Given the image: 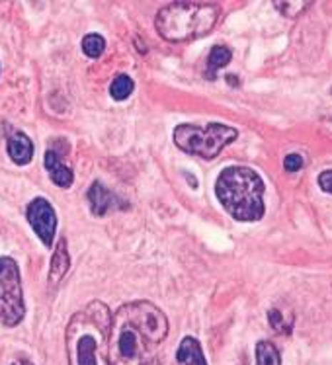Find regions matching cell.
I'll list each match as a JSON object with an SVG mask.
<instances>
[{
    "label": "cell",
    "mask_w": 332,
    "mask_h": 365,
    "mask_svg": "<svg viewBox=\"0 0 332 365\" xmlns=\"http://www.w3.org/2000/svg\"><path fill=\"white\" fill-rule=\"evenodd\" d=\"M89 202L92 213L98 217H102L118 203V200H116V195L111 194L108 187H104L100 182H94L89 190Z\"/></svg>",
    "instance_id": "8fae6325"
},
{
    "label": "cell",
    "mask_w": 332,
    "mask_h": 365,
    "mask_svg": "<svg viewBox=\"0 0 332 365\" xmlns=\"http://www.w3.org/2000/svg\"><path fill=\"white\" fill-rule=\"evenodd\" d=\"M176 361L180 365H207L201 344L193 336H184L176 350Z\"/></svg>",
    "instance_id": "30bf717a"
},
{
    "label": "cell",
    "mask_w": 332,
    "mask_h": 365,
    "mask_svg": "<svg viewBox=\"0 0 332 365\" xmlns=\"http://www.w3.org/2000/svg\"><path fill=\"white\" fill-rule=\"evenodd\" d=\"M12 365H34V364H31L30 359H18V361H14Z\"/></svg>",
    "instance_id": "44dd1931"
},
{
    "label": "cell",
    "mask_w": 332,
    "mask_h": 365,
    "mask_svg": "<svg viewBox=\"0 0 332 365\" xmlns=\"http://www.w3.org/2000/svg\"><path fill=\"white\" fill-rule=\"evenodd\" d=\"M69 266H71V256H69V250H66V240L61 239L59 245H57V250H55V254H53L51 258L49 284H59L61 279L65 277L66 272H69Z\"/></svg>",
    "instance_id": "7c38bea8"
},
{
    "label": "cell",
    "mask_w": 332,
    "mask_h": 365,
    "mask_svg": "<svg viewBox=\"0 0 332 365\" xmlns=\"http://www.w3.org/2000/svg\"><path fill=\"white\" fill-rule=\"evenodd\" d=\"M318 186H321V190L326 192V194H332V170L321 172V176H318Z\"/></svg>",
    "instance_id": "d6986e66"
},
{
    "label": "cell",
    "mask_w": 332,
    "mask_h": 365,
    "mask_svg": "<svg viewBox=\"0 0 332 365\" xmlns=\"http://www.w3.org/2000/svg\"><path fill=\"white\" fill-rule=\"evenodd\" d=\"M215 195L233 219L254 223L264 217V182L248 166H229L215 182Z\"/></svg>",
    "instance_id": "3957f363"
},
{
    "label": "cell",
    "mask_w": 332,
    "mask_h": 365,
    "mask_svg": "<svg viewBox=\"0 0 332 365\" xmlns=\"http://www.w3.org/2000/svg\"><path fill=\"white\" fill-rule=\"evenodd\" d=\"M26 219L45 246H53L57 232V213L45 197H36L26 207Z\"/></svg>",
    "instance_id": "52a82bcc"
},
{
    "label": "cell",
    "mask_w": 332,
    "mask_h": 365,
    "mask_svg": "<svg viewBox=\"0 0 332 365\" xmlns=\"http://www.w3.org/2000/svg\"><path fill=\"white\" fill-rule=\"evenodd\" d=\"M6 150L8 157L18 166H24V164H30L31 158H34V143L28 135L24 131H10L6 141Z\"/></svg>",
    "instance_id": "ba28073f"
},
{
    "label": "cell",
    "mask_w": 332,
    "mask_h": 365,
    "mask_svg": "<svg viewBox=\"0 0 332 365\" xmlns=\"http://www.w3.org/2000/svg\"><path fill=\"white\" fill-rule=\"evenodd\" d=\"M256 365H281L280 351L270 340L256 344Z\"/></svg>",
    "instance_id": "4fadbf2b"
},
{
    "label": "cell",
    "mask_w": 332,
    "mask_h": 365,
    "mask_svg": "<svg viewBox=\"0 0 332 365\" xmlns=\"http://www.w3.org/2000/svg\"><path fill=\"white\" fill-rule=\"evenodd\" d=\"M221 8L215 2H170L159 10L155 28L166 41H190L207 36L217 26Z\"/></svg>",
    "instance_id": "277c9868"
},
{
    "label": "cell",
    "mask_w": 332,
    "mask_h": 365,
    "mask_svg": "<svg viewBox=\"0 0 332 365\" xmlns=\"http://www.w3.org/2000/svg\"><path fill=\"white\" fill-rule=\"evenodd\" d=\"M233 59V53H231L229 47H225V45H215L211 53H209V57H207V68L209 71H219V68L227 67Z\"/></svg>",
    "instance_id": "9a60e30c"
},
{
    "label": "cell",
    "mask_w": 332,
    "mask_h": 365,
    "mask_svg": "<svg viewBox=\"0 0 332 365\" xmlns=\"http://www.w3.org/2000/svg\"><path fill=\"white\" fill-rule=\"evenodd\" d=\"M235 127L223 125V123H209L206 127L184 123L174 129V143L178 149L188 155L207 158L211 160L221 153L227 145L236 139Z\"/></svg>",
    "instance_id": "5b68a950"
},
{
    "label": "cell",
    "mask_w": 332,
    "mask_h": 365,
    "mask_svg": "<svg viewBox=\"0 0 332 365\" xmlns=\"http://www.w3.org/2000/svg\"><path fill=\"white\" fill-rule=\"evenodd\" d=\"M325 121H326V125H328V129L332 131V98H331V106H328V110H326L325 113Z\"/></svg>",
    "instance_id": "ffe728a7"
},
{
    "label": "cell",
    "mask_w": 332,
    "mask_h": 365,
    "mask_svg": "<svg viewBox=\"0 0 332 365\" xmlns=\"http://www.w3.org/2000/svg\"><path fill=\"white\" fill-rule=\"evenodd\" d=\"M133 90H135V82H133L131 76L118 75L110 84V96L118 102H124L131 96Z\"/></svg>",
    "instance_id": "5bb4252c"
},
{
    "label": "cell",
    "mask_w": 332,
    "mask_h": 365,
    "mask_svg": "<svg viewBox=\"0 0 332 365\" xmlns=\"http://www.w3.org/2000/svg\"><path fill=\"white\" fill-rule=\"evenodd\" d=\"M106 49V39L100 34H86L82 38V51L90 59H98Z\"/></svg>",
    "instance_id": "2e32d148"
},
{
    "label": "cell",
    "mask_w": 332,
    "mask_h": 365,
    "mask_svg": "<svg viewBox=\"0 0 332 365\" xmlns=\"http://www.w3.org/2000/svg\"><path fill=\"white\" fill-rule=\"evenodd\" d=\"M26 317L20 268L14 258L0 256V322L4 327H18Z\"/></svg>",
    "instance_id": "8992f818"
},
{
    "label": "cell",
    "mask_w": 332,
    "mask_h": 365,
    "mask_svg": "<svg viewBox=\"0 0 332 365\" xmlns=\"http://www.w3.org/2000/svg\"><path fill=\"white\" fill-rule=\"evenodd\" d=\"M45 170L49 172V178L55 186L59 187H71L73 186L74 174L73 170L66 166V164L61 163V157L55 153V150H47L44 158Z\"/></svg>",
    "instance_id": "9c48e42d"
},
{
    "label": "cell",
    "mask_w": 332,
    "mask_h": 365,
    "mask_svg": "<svg viewBox=\"0 0 332 365\" xmlns=\"http://www.w3.org/2000/svg\"><path fill=\"white\" fill-rule=\"evenodd\" d=\"M305 163H303V157L301 155H288L286 160H283V168L288 172H297L301 170Z\"/></svg>",
    "instance_id": "ac0fdd59"
},
{
    "label": "cell",
    "mask_w": 332,
    "mask_h": 365,
    "mask_svg": "<svg viewBox=\"0 0 332 365\" xmlns=\"http://www.w3.org/2000/svg\"><path fill=\"white\" fill-rule=\"evenodd\" d=\"M168 336L166 314L151 301H131L111 314L110 365H161L159 346Z\"/></svg>",
    "instance_id": "6da1fadb"
},
{
    "label": "cell",
    "mask_w": 332,
    "mask_h": 365,
    "mask_svg": "<svg viewBox=\"0 0 332 365\" xmlns=\"http://www.w3.org/2000/svg\"><path fill=\"white\" fill-rule=\"evenodd\" d=\"M268 317H270V324H272V328L273 330H278V332L288 334L289 330H291V327H293V321H288V319L281 317L280 309H272V311L268 313Z\"/></svg>",
    "instance_id": "e0dca14e"
},
{
    "label": "cell",
    "mask_w": 332,
    "mask_h": 365,
    "mask_svg": "<svg viewBox=\"0 0 332 365\" xmlns=\"http://www.w3.org/2000/svg\"><path fill=\"white\" fill-rule=\"evenodd\" d=\"M110 328L111 313L102 301H92L74 313L65 332L69 365H110Z\"/></svg>",
    "instance_id": "7a4b0ae2"
}]
</instances>
